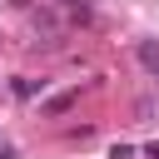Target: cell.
<instances>
[{"instance_id":"1","label":"cell","mask_w":159,"mask_h":159,"mask_svg":"<svg viewBox=\"0 0 159 159\" xmlns=\"http://www.w3.org/2000/svg\"><path fill=\"white\" fill-rule=\"evenodd\" d=\"M134 60L149 80H159V40H134Z\"/></svg>"},{"instance_id":"2","label":"cell","mask_w":159,"mask_h":159,"mask_svg":"<svg viewBox=\"0 0 159 159\" xmlns=\"http://www.w3.org/2000/svg\"><path fill=\"white\" fill-rule=\"evenodd\" d=\"M55 10H60L70 25H89V20H94V5H89V0H55Z\"/></svg>"},{"instance_id":"3","label":"cell","mask_w":159,"mask_h":159,"mask_svg":"<svg viewBox=\"0 0 159 159\" xmlns=\"http://www.w3.org/2000/svg\"><path fill=\"white\" fill-rule=\"evenodd\" d=\"M75 99H80V89H65V94H55V99H45V104H40V114H45V119H55V114H65V109H70Z\"/></svg>"},{"instance_id":"4","label":"cell","mask_w":159,"mask_h":159,"mask_svg":"<svg viewBox=\"0 0 159 159\" xmlns=\"http://www.w3.org/2000/svg\"><path fill=\"white\" fill-rule=\"evenodd\" d=\"M40 89H45V80H25V75L15 80V94H20V99H35Z\"/></svg>"},{"instance_id":"5","label":"cell","mask_w":159,"mask_h":159,"mask_svg":"<svg viewBox=\"0 0 159 159\" xmlns=\"http://www.w3.org/2000/svg\"><path fill=\"white\" fill-rule=\"evenodd\" d=\"M109 159H134V144H114V149H109Z\"/></svg>"},{"instance_id":"6","label":"cell","mask_w":159,"mask_h":159,"mask_svg":"<svg viewBox=\"0 0 159 159\" xmlns=\"http://www.w3.org/2000/svg\"><path fill=\"white\" fill-rule=\"evenodd\" d=\"M144 159H159V139H154V144H144Z\"/></svg>"},{"instance_id":"7","label":"cell","mask_w":159,"mask_h":159,"mask_svg":"<svg viewBox=\"0 0 159 159\" xmlns=\"http://www.w3.org/2000/svg\"><path fill=\"white\" fill-rule=\"evenodd\" d=\"M10 5H15V10H30V0H10Z\"/></svg>"},{"instance_id":"8","label":"cell","mask_w":159,"mask_h":159,"mask_svg":"<svg viewBox=\"0 0 159 159\" xmlns=\"http://www.w3.org/2000/svg\"><path fill=\"white\" fill-rule=\"evenodd\" d=\"M0 159H20V154H15V149H0Z\"/></svg>"}]
</instances>
